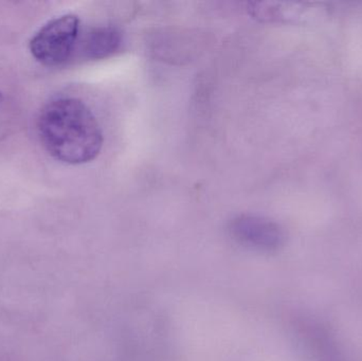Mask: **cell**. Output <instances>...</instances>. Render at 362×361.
Returning a JSON list of instances; mask_svg holds the SVG:
<instances>
[{"label":"cell","instance_id":"obj_3","mask_svg":"<svg viewBox=\"0 0 362 361\" xmlns=\"http://www.w3.org/2000/svg\"><path fill=\"white\" fill-rule=\"evenodd\" d=\"M232 235L240 243L262 250H274L283 243V232L272 220L257 216H240L231 225Z\"/></svg>","mask_w":362,"mask_h":361},{"label":"cell","instance_id":"obj_1","mask_svg":"<svg viewBox=\"0 0 362 361\" xmlns=\"http://www.w3.org/2000/svg\"><path fill=\"white\" fill-rule=\"evenodd\" d=\"M37 131L47 152L67 165L90 162L103 146L99 122L88 106L76 97L47 104L38 117Z\"/></svg>","mask_w":362,"mask_h":361},{"label":"cell","instance_id":"obj_5","mask_svg":"<svg viewBox=\"0 0 362 361\" xmlns=\"http://www.w3.org/2000/svg\"><path fill=\"white\" fill-rule=\"evenodd\" d=\"M0 100H1V95H0Z\"/></svg>","mask_w":362,"mask_h":361},{"label":"cell","instance_id":"obj_2","mask_svg":"<svg viewBox=\"0 0 362 361\" xmlns=\"http://www.w3.org/2000/svg\"><path fill=\"white\" fill-rule=\"evenodd\" d=\"M80 32V19L63 15L44 25L30 40V51L36 61L49 67L59 66L71 57Z\"/></svg>","mask_w":362,"mask_h":361},{"label":"cell","instance_id":"obj_4","mask_svg":"<svg viewBox=\"0 0 362 361\" xmlns=\"http://www.w3.org/2000/svg\"><path fill=\"white\" fill-rule=\"evenodd\" d=\"M120 34L112 28H98L87 35L83 52L88 59H102L117 50L120 46Z\"/></svg>","mask_w":362,"mask_h":361}]
</instances>
